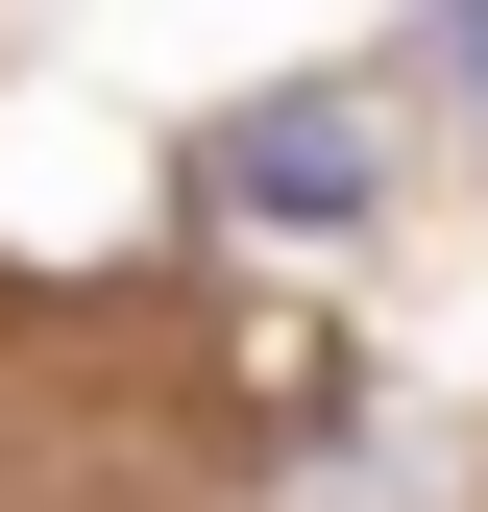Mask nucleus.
I'll use <instances>...</instances> for the list:
<instances>
[{"label": "nucleus", "instance_id": "1", "mask_svg": "<svg viewBox=\"0 0 488 512\" xmlns=\"http://www.w3.org/2000/svg\"><path fill=\"white\" fill-rule=\"evenodd\" d=\"M220 196H244V220H366V122H318V98L220 122Z\"/></svg>", "mask_w": 488, "mask_h": 512}, {"label": "nucleus", "instance_id": "2", "mask_svg": "<svg viewBox=\"0 0 488 512\" xmlns=\"http://www.w3.org/2000/svg\"><path fill=\"white\" fill-rule=\"evenodd\" d=\"M440 49H464V98H488V0H440Z\"/></svg>", "mask_w": 488, "mask_h": 512}]
</instances>
